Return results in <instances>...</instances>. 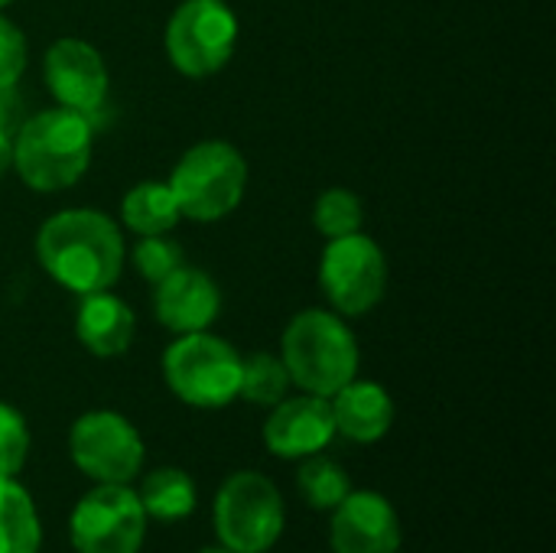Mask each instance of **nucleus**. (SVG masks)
I'll return each instance as SVG.
<instances>
[{
  "mask_svg": "<svg viewBox=\"0 0 556 553\" xmlns=\"http://www.w3.org/2000/svg\"><path fill=\"white\" fill-rule=\"evenodd\" d=\"M365 225V205L362 199L345 189V186H332L323 189L313 202V228L329 241V238H342V235H355Z\"/></svg>",
  "mask_w": 556,
  "mask_h": 553,
  "instance_id": "22",
  "label": "nucleus"
},
{
  "mask_svg": "<svg viewBox=\"0 0 556 553\" xmlns=\"http://www.w3.org/2000/svg\"><path fill=\"white\" fill-rule=\"evenodd\" d=\"M332 553H397L401 518L378 492H349L332 508Z\"/></svg>",
  "mask_w": 556,
  "mask_h": 553,
  "instance_id": "13",
  "label": "nucleus"
},
{
  "mask_svg": "<svg viewBox=\"0 0 556 553\" xmlns=\"http://www.w3.org/2000/svg\"><path fill=\"white\" fill-rule=\"evenodd\" d=\"M296 486H300V495L306 499V505H313L319 512H332L352 492L349 473L336 460H326L323 453H313L300 463Z\"/></svg>",
  "mask_w": 556,
  "mask_h": 553,
  "instance_id": "21",
  "label": "nucleus"
},
{
  "mask_svg": "<svg viewBox=\"0 0 556 553\" xmlns=\"http://www.w3.org/2000/svg\"><path fill=\"white\" fill-rule=\"evenodd\" d=\"M290 372L283 365L280 355L274 352H251L248 359H241V385H238V398H244L248 404L257 407H274L287 398L290 391Z\"/></svg>",
  "mask_w": 556,
  "mask_h": 553,
  "instance_id": "20",
  "label": "nucleus"
},
{
  "mask_svg": "<svg viewBox=\"0 0 556 553\" xmlns=\"http://www.w3.org/2000/svg\"><path fill=\"white\" fill-rule=\"evenodd\" d=\"M319 287L332 313L345 319L371 313L388 290V257L381 244L365 231L329 238L319 257Z\"/></svg>",
  "mask_w": 556,
  "mask_h": 553,
  "instance_id": "8",
  "label": "nucleus"
},
{
  "mask_svg": "<svg viewBox=\"0 0 556 553\" xmlns=\"http://www.w3.org/2000/svg\"><path fill=\"white\" fill-rule=\"evenodd\" d=\"M68 456L78 473L98 486H130L143 469L147 447L124 414L88 411L68 430Z\"/></svg>",
  "mask_w": 556,
  "mask_h": 553,
  "instance_id": "9",
  "label": "nucleus"
},
{
  "mask_svg": "<svg viewBox=\"0 0 556 553\" xmlns=\"http://www.w3.org/2000/svg\"><path fill=\"white\" fill-rule=\"evenodd\" d=\"M336 440V420L329 398L296 394L270 407L264 420V447L280 460H306L323 453Z\"/></svg>",
  "mask_w": 556,
  "mask_h": 553,
  "instance_id": "12",
  "label": "nucleus"
},
{
  "mask_svg": "<svg viewBox=\"0 0 556 553\" xmlns=\"http://www.w3.org/2000/svg\"><path fill=\"white\" fill-rule=\"evenodd\" d=\"M147 518L156 521H182L195 508V482L189 473L176 466H163L143 476L140 492H137Z\"/></svg>",
  "mask_w": 556,
  "mask_h": 553,
  "instance_id": "19",
  "label": "nucleus"
},
{
  "mask_svg": "<svg viewBox=\"0 0 556 553\" xmlns=\"http://www.w3.org/2000/svg\"><path fill=\"white\" fill-rule=\"evenodd\" d=\"M130 261L137 267V274L153 287L160 284L166 274H173L179 264H186L182 257V248L166 238V235H147V238H137L134 251H130Z\"/></svg>",
  "mask_w": 556,
  "mask_h": 553,
  "instance_id": "23",
  "label": "nucleus"
},
{
  "mask_svg": "<svg viewBox=\"0 0 556 553\" xmlns=\"http://www.w3.org/2000/svg\"><path fill=\"white\" fill-rule=\"evenodd\" d=\"M23 124V101L16 98V88L0 91V176L13 169V140Z\"/></svg>",
  "mask_w": 556,
  "mask_h": 553,
  "instance_id": "26",
  "label": "nucleus"
},
{
  "mask_svg": "<svg viewBox=\"0 0 556 553\" xmlns=\"http://www.w3.org/2000/svg\"><path fill=\"white\" fill-rule=\"evenodd\" d=\"M10 3H13V0H0V10H3V7H10Z\"/></svg>",
  "mask_w": 556,
  "mask_h": 553,
  "instance_id": "28",
  "label": "nucleus"
},
{
  "mask_svg": "<svg viewBox=\"0 0 556 553\" xmlns=\"http://www.w3.org/2000/svg\"><path fill=\"white\" fill-rule=\"evenodd\" d=\"M147 512L130 486L101 482L85 492L68 518L75 553H140Z\"/></svg>",
  "mask_w": 556,
  "mask_h": 553,
  "instance_id": "10",
  "label": "nucleus"
},
{
  "mask_svg": "<svg viewBox=\"0 0 556 553\" xmlns=\"http://www.w3.org/2000/svg\"><path fill=\"white\" fill-rule=\"evenodd\" d=\"M222 313V290L202 271L179 264L160 284H153V316L173 336L205 332Z\"/></svg>",
  "mask_w": 556,
  "mask_h": 553,
  "instance_id": "14",
  "label": "nucleus"
},
{
  "mask_svg": "<svg viewBox=\"0 0 556 553\" xmlns=\"http://www.w3.org/2000/svg\"><path fill=\"white\" fill-rule=\"evenodd\" d=\"M280 359L290 381L316 398H332L339 388L358 378V342L349 319L313 306L296 313L280 336Z\"/></svg>",
  "mask_w": 556,
  "mask_h": 553,
  "instance_id": "3",
  "label": "nucleus"
},
{
  "mask_svg": "<svg viewBox=\"0 0 556 553\" xmlns=\"http://www.w3.org/2000/svg\"><path fill=\"white\" fill-rule=\"evenodd\" d=\"M42 521L29 492L0 476V553H39Z\"/></svg>",
  "mask_w": 556,
  "mask_h": 553,
  "instance_id": "18",
  "label": "nucleus"
},
{
  "mask_svg": "<svg viewBox=\"0 0 556 553\" xmlns=\"http://www.w3.org/2000/svg\"><path fill=\"white\" fill-rule=\"evenodd\" d=\"M26 456H29L26 417L13 404L0 401V476L16 479V473L26 466Z\"/></svg>",
  "mask_w": 556,
  "mask_h": 553,
  "instance_id": "24",
  "label": "nucleus"
},
{
  "mask_svg": "<svg viewBox=\"0 0 556 553\" xmlns=\"http://www.w3.org/2000/svg\"><path fill=\"white\" fill-rule=\"evenodd\" d=\"M163 381L189 407H228L238 401L241 352L208 329L176 336L163 352Z\"/></svg>",
  "mask_w": 556,
  "mask_h": 553,
  "instance_id": "5",
  "label": "nucleus"
},
{
  "mask_svg": "<svg viewBox=\"0 0 556 553\" xmlns=\"http://www.w3.org/2000/svg\"><path fill=\"white\" fill-rule=\"evenodd\" d=\"M91 153V117L55 104L23 117L13 140V169L33 192H62L88 173Z\"/></svg>",
  "mask_w": 556,
  "mask_h": 553,
  "instance_id": "2",
  "label": "nucleus"
},
{
  "mask_svg": "<svg viewBox=\"0 0 556 553\" xmlns=\"http://www.w3.org/2000/svg\"><path fill=\"white\" fill-rule=\"evenodd\" d=\"M283 521V495L264 473H235L215 495L212 525L231 553H267L280 541Z\"/></svg>",
  "mask_w": 556,
  "mask_h": 553,
  "instance_id": "7",
  "label": "nucleus"
},
{
  "mask_svg": "<svg viewBox=\"0 0 556 553\" xmlns=\"http://www.w3.org/2000/svg\"><path fill=\"white\" fill-rule=\"evenodd\" d=\"M179 215L199 225L228 218L248 192V160L228 140L192 143L169 173Z\"/></svg>",
  "mask_w": 556,
  "mask_h": 553,
  "instance_id": "4",
  "label": "nucleus"
},
{
  "mask_svg": "<svg viewBox=\"0 0 556 553\" xmlns=\"http://www.w3.org/2000/svg\"><path fill=\"white\" fill-rule=\"evenodd\" d=\"M36 257L62 290L88 297L117 284L127 248L117 222L101 209H65L39 225Z\"/></svg>",
  "mask_w": 556,
  "mask_h": 553,
  "instance_id": "1",
  "label": "nucleus"
},
{
  "mask_svg": "<svg viewBox=\"0 0 556 553\" xmlns=\"http://www.w3.org/2000/svg\"><path fill=\"white\" fill-rule=\"evenodd\" d=\"M202 553H231L228 548H208V551H202Z\"/></svg>",
  "mask_w": 556,
  "mask_h": 553,
  "instance_id": "27",
  "label": "nucleus"
},
{
  "mask_svg": "<svg viewBox=\"0 0 556 553\" xmlns=\"http://www.w3.org/2000/svg\"><path fill=\"white\" fill-rule=\"evenodd\" d=\"M238 36V16L225 0H182L166 20L163 46L179 75L208 78L231 62Z\"/></svg>",
  "mask_w": 556,
  "mask_h": 553,
  "instance_id": "6",
  "label": "nucleus"
},
{
  "mask_svg": "<svg viewBox=\"0 0 556 553\" xmlns=\"http://www.w3.org/2000/svg\"><path fill=\"white\" fill-rule=\"evenodd\" d=\"M332 420H336V433H342L352 443H378L388 437V430L394 427V398L388 394L384 385L378 381H349L345 388H339L332 398Z\"/></svg>",
  "mask_w": 556,
  "mask_h": 553,
  "instance_id": "16",
  "label": "nucleus"
},
{
  "mask_svg": "<svg viewBox=\"0 0 556 553\" xmlns=\"http://www.w3.org/2000/svg\"><path fill=\"white\" fill-rule=\"evenodd\" d=\"M137 336V316L134 310L111 290H98L88 297H78L75 313V339L85 352L94 359H117L130 349Z\"/></svg>",
  "mask_w": 556,
  "mask_h": 553,
  "instance_id": "15",
  "label": "nucleus"
},
{
  "mask_svg": "<svg viewBox=\"0 0 556 553\" xmlns=\"http://www.w3.org/2000/svg\"><path fill=\"white\" fill-rule=\"evenodd\" d=\"M121 222L137 238L169 235L182 222L169 183H163V179H143L137 186H130L124 192V199H121Z\"/></svg>",
  "mask_w": 556,
  "mask_h": 553,
  "instance_id": "17",
  "label": "nucleus"
},
{
  "mask_svg": "<svg viewBox=\"0 0 556 553\" xmlns=\"http://www.w3.org/2000/svg\"><path fill=\"white\" fill-rule=\"evenodd\" d=\"M26 65H29L26 36H23V29H20L10 16H3V10H0V91L16 88V81L23 78Z\"/></svg>",
  "mask_w": 556,
  "mask_h": 553,
  "instance_id": "25",
  "label": "nucleus"
},
{
  "mask_svg": "<svg viewBox=\"0 0 556 553\" xmlns=\"http://www.w3.org/2000/svg\"><path fill=\"white\" fill-rule=\"evenodd\" d=\"M42 78L59 108L85 117L98 114L111 95V72L104 55L78 36L55 39L42 55Z\"/></svg>",
  "mask_w": 556,
  "mask_h": 553,
  "instance_id": "11",
  "label": "nucleus"
}]
</instances>
